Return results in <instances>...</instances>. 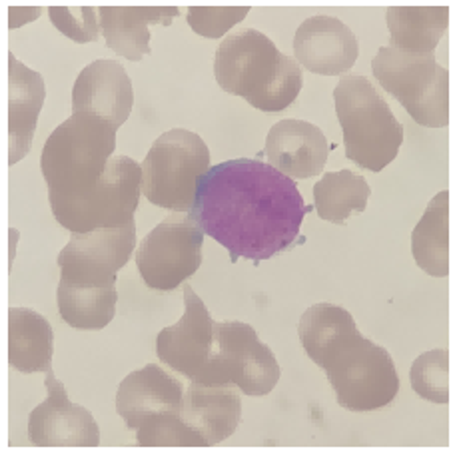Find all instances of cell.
Instances as JSON below:
<instances>
[{"instance_id":"1","label":"cell","mask_w":457,"mask_h":459,"mask_svg":"<svg viewBox=\"0 0 457 459\" xmlns=\"http://www.w3.org/2000/svg\"><path fill=\"white\" fill-rule=\"evenodd\" d=\"M307 212L292 178L266 162L240 158L208 168L188 214L232 262L260 264L297 240Z\"/></svg>"},{"instance_id":"2","label":"cell","mask_w":457,"mask_h":459,"mask_svg":"<svg viewBox=\"0 0 457 459\" xmlns=\"http://www.w3.org/2000/svg\"><path fill=\"white\" fill-rule=\"evenodd\" d=\"M214 74L224 92L274 114L292 106L304 84L302 66L256 29L232 32L220 42Z\"/></svg>"},{"instance_id":"3","label":"cell","mask_w":457,"mask_h":459,"mask_svg":"<svg viewBox=\"0 0 457 459\" xmlns=\"http://www.w3.org/2000/svg\"><path fill=\"white\" fill-rule=\"evenodd\" d=\"M116 150V128L99 117L74 112L42 148L40 168L52 210L81 202L99 186Z\"/></svg>"},{"instance_id":"4","label":"cell","mask_w":457,"mask_h":459,"mask_svg":"<svg viewBox=\"0 0 457 459\" xmlns=\"http://www.w3.org/2000/svg\"><path fill=\"white\" fill-rule=\"evenodd\" d=\"M348 160L370 172L390 166L403 144V126L370 78L344 74L333 91Z\"/></svg>"},{"instance_id":"5","label":"cell","mask_w":457,"mask_h":459,"mask_svg":"<svg viewBox=\"0 0 457 459\" xmlns=\"http://www.w3.org/2000/svg\"><path fill=\"white\" fill-rule=\"evenodd\" d=\"M375 81L390 92L419 126L445 128L452 120V78L437 65L435 52L410 55L382 47L372 60Z\"/></svg>"},{"instance_id":"6","label":"cell","mask_w":457,"mask_h":459,"mask_svg":"<svg viewBox=\"0 0 457 459\" xmlns=\"http://www.w3.org/2000/svg\"><path fill=\"white\" fill-rule=\"evenodd\" d=\"M336 402L349 411H374L390 405L400 392V377L390 351L362 332L332 351L322 366Z\"/></svg>"},{"instance_id":"7","label":"cell","mask_w":457,"mask_h":459,"mask_svg":"<svg viewBox=\"0 0 457 459\" xmlns=\"http://www.w3.org/2000/svg\"><path fill=\"white\" fill-rule=\"evenodd\" d=\"M208 168L210 150L204 140L190 130L174 128L158 136L146 154L140 166V188L154 206L188 214Z\"/></svg>"},{"instance_id":"8","label":"cell","mask_w":457,"mask_h":459,"mask_svg":"<svg viewBox=\"0 0 457 459\" xmlns=\"http://www.w3.org/2000/svg\"><path fill=\"white\" fill-rule=\"evenodd\" d=\"M282 369L258 332L244 322H214V356L204 384L234 385L244 395H268Z\"/></svg>"},{"instance_id":"9","label":"cell","mask_w":457,"mask_h":459,"mask_svg":"<svg viewBox=\"0 0 457 459\" xmlns=\"http://www.w3.org/2000/svg\"><path fill=\"white\" fill-rule=\"evenodd\" d=\"M204 232L190 214L176 212L164 218L136 250V266L144 284L170 292L194 276L202 266Z\"/></svg>"},{"instance_id":"10","label":"cell","mask_w":457,"mask_h":459,"mask_svg":"<svg viewBox=\"0 0 457 459\" xmlns=\"http://www.w3.org/2000/svg\"><path fill=\"white\" fill-rule=\"evenodd\" d=\"M140 182L142 170L140 164L128 156H110L99 186L81 202L52 210L58 224L70 232H91L99 228H122L134 222L138 208Z\"/></svg>"},{"instance_id":"11","label":"cell","mask_w":457,"mask_h":459,"mask_svg":"<svg viewBox=\"0 0 457 459\" xmlns=\"http://www.w3.org/2000/svg\"><path fill=\"white\" fill-rule=\"evenodd\" d=\"M184 316L156 338V354L190 384H204L214 356V320L190 284L184 286Z\"/></svg>"},{"instance_id":"12","label":"cell","mask_w":457,"mask_h":459,"mask_svg":"<svg viewBox=\"0 0 457 459\" xmlns=\"http://www.w3.org/2000/svg\"><path fill=\"white\" fill-rule=\"evenodd\" d=\"M44 376L48 397L29 418L30 444L37 447H99L100 429L92 413L68 400L66 387L52 368Z\"/></svg>"},{"instance_id":"13","label":"cell","mask_w":457,"mask_h":459,"mask_svg":"<svg viewBox=\"0 0 457 459\" xmlns=\"http://www.w3.org/2000/svg\"><path fill=\"white\" fill-rule=\"evenodd\" d=\"M136 248V224L122 228H99L91 232H73L70 242L58 254V266L63 276L114 281L126 266Z\"/></svg>"},{"instance_id":"14","label":"cell","mask_w":457,"mask_h":459,"mask_svg":"<svg viewBox=\"0 0 457 459\" xmlns=\"http://www.w3.org/2000/svg\"><path fill=\"white\" fill-rule=\"evenodd\" d=\"M296 63L320 76H340L356 65L359 44L356 34L333 16L306 19L294 39Z\"/></svg>"},{"instance_id":"15","label":"cell","mask_w":457,"mask_h":459,"mask_svg":"<svg viewBox=\"0 0 457 459\" xmlns=\"http://www.w3.org/2000/svg\"><path fill=\"white\" fill-rule=\"evenodd\" d=\"M134 106V88L130 76L116 60H96L78 74L73 91V112L99 117L120 128Z\"/></svg>"},{"instance_id":"16","label":"cell","mask_w":457,"mask_h":459,"mask_svg":"<svg viewBox=\"0 0 457 459\" xmlns=\"http://www.w3.org/2000/svg\"><path fill=\"white\" fill-rule=\"evenodd\" d=\"M178 418L204 447L222 444L240 426L242 400L234 385H184Z\"/></svg>"},{"instance_id":"17","label":"cell","mask_w":457,"mask_h":459,"mask_svg":"<svg viewBox=\"0 0 457 459\" xmlns=\"http://www.w3.org/2000/svg\"><path fill=\"white\" fill-rule=\"evenodd\" d=\"M270 166L292 180L320 176L326 168L330 144L322 128L306 120H282L272 126L266 138Z\"/></svg>"},{"instance_id":"18","label":"cell","mask_w":457,"mask_h":459,"mask_svg":"<svg viewBox=\"0 0 457 459\" xmlns=\"http://www.w3.org/2000/svg\"><path fill=\"white\" fill-rule=\"evenodd\" d=\"M184 384L160 366L148 364L128 374L118 387L116 411L130 429H138L144 421L166 411L178 410Z\"/></svg>"},{"instance_id":"19","label":"cell","mask_w":457,"mask_h":459,"mask_svg":"<svg viewBox=\"0 0 457 459\" xmlns=\"http://www.w3.org/2000/svg\"><path fill=\"white\" fill-rule=\"evenodd\" d=\"M8 164L14 166L29 154L39 114L44 104V81L14 55L8 56Z\"/></svg>"},{"instance_id":"20","label":"cell","mask_w":457,"mask_h":459,"mask_svg":"<svg viewBox=\"0 0 457 459\" xmlns=\"http://www.w3.org/2000/svg\"><path fill=\"white\" fill-rule=\"evenodd\" d=\"M180 8L176 6H102L100 34L118 56L140 63L151 55V24L170 26Z\"/></svg>"},{"instance_id":"21","label":"cell","mask_w":457,"mask_h":459,"mask_svg":"<svg viewBox=\"0 0 457 459\" xmlns=\"http://www.w3.org/2000/svg\"><path fill=\"white\" fill-rule=\"evenodd\" d=\"M452 194L444 190L432 198L411 232V254L427 276L445 278L452 273Z\"/></svg>"},{"instance_id":"22","label":"cell","mask_w":457,"mask_h":459,"mask_svg":"<svg viewBox=\"0 0 457 459\" xmlns=\"http://www.w3.org/2000/svg\"><path fill=\"white\" fill-rule=\"evenodd\" d=\"M118 290L114 281H92L60 273L58 312L74 330H102L114 320Z\"/></svg>"},{"instance_id":"23","label":"cell","mask_w":457,"mask_h":459,"mask_svg":"<svg viewBox=\"0 0 457 459\" xmlns=\"http://www.w3.org/2000/svg\"><path fill=\"white\" fill-rule=\"evenodd\" d=\"M55 333L48 320L29 307L8 310V364L22 374H47L52 368Z\"/></svg>"},{"instance_id":"24","label":"cell","mask_w":457,"mask_h":459,"mask_svg":"<svg viewBox=\"0 0 457 459\" xmlns=\"http://www.w3.org/2000/svg\"><path fill=\"white\" fill-rule=\"evenodd\" d=\"M447 24V6H392L388 8L390 47L410 55H429L435 52Z\"/></svg>"},{"instance_id":"25","label":"cell","mask_w":457,"mask_h":459,"mask_svg":"<svg viewBox=\"0 0 457 459\" xmlns=\"http://www.w3.org/2000/svg\"><path fill=\"white\" fill-rule=\"evenodd\" d=\"M356 333H359V330L354 316L344 307L328 302L307 307L297 325L302 348L318 368L323 366V361L340 343Z\"/></svg>"},{"instance_id":"26","label":"cell","mask_w":457,"mask_h":459,"mask_svg":"<svg viewBox=\"0 0 457 459\" xmlns=\"http://www.w3.org/2000/svg\"><path fill=\"white\" fill-rule=\"evenodd\" d=\"M370 194V184L358 172H326L314 186V206L326 222L346 224L351 214L366 212Z\"/></svg>"},{"instance_id":"27","label":"cell","mask_w":457,"mask_h":459,"mask_svg":"<svg viewBox=\"0 0 457 459\" xmlns=\"http://www.w3.org/2000/svg\"><path fill=\"white\" fill-rule=\"evenodd\" d=\"M411 387L432 403H450L455 387V368L450 350H432L411 364Z\"/></svg>"},{"instance_id":"28","label":"cell","mask_w":457,"mask_h":459,"mask_svg":"<svg viewBox=\"0 0 457 459\" xmlns=\"http://www.w3.org/2000/svg\"><path fill=\"white\" fill-rule=\"evenodd\" d=\"M138 447H204L186 423L178 418V410L144 421L136 429Z\"/></svg>"},{"instance_id":"29","label":"cell","mask_w":457,"mask_h":459,"mask_svg":"<svg viewBox=\"0 0 457 459\" xmlns=\"http://www.w3.org/2000/svg\"><path fill=\"white\" fill-rule=\"evenodd\" d=\"M250 14V6H190L188 24L196 34L210 40L222 39Z\"/></svg>"},{"instance_id":"30","label":"cell","mask_w":457,"mask_h":459,"mask_svg":"<svg viewBox=\"0 0 457 459\" xmlns=\"http://www.w3.org/2000/svg\"><path fill=\"white\" fill-rule=\"evenodd\" d=\"M48 19L60 34L78 44L94 42L100 37L96 8L92 6H52L48 8Z\"/></svg>"},{"instance_id":"31","label":"cell","mask_w":457,"mask_h":459,"mask_svg":"<svg viewBox=\"0 0 457 459\" xmlns=\"http://www.w3.org/2000/svg\"><path fill=\"white\" fill-rule=\"evenodd\" d=\"M40 14V6H11L8 8V26H11V30H14L26 22H34Z\"/></svg>"}]
</instances>
